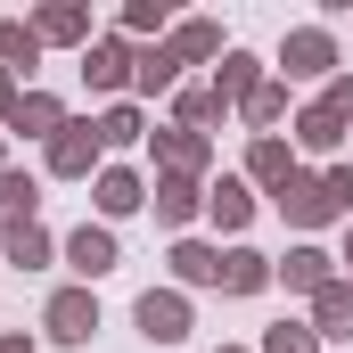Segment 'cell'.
<instances>
[{
	"label": "cell",
	"mask_w": 353,
	"mask_h": 353,
	"mask_svg": "<svg viewBox=\"0 0 353 353\" xmlns=\"http://www.w3.org/2000/svg\"><path fill=\"white\" fill-rule=\"evenodd\" d=\"M279 214L288 222H337V214H353V165H329V173H288V189H279Z\"/></svg>",
	"instance_id": "6da1fadb"
},
{
	"label": "cell",
	"mask_w": 353,
	"mask_h": 353,
	"mask_svg": "<svg viewBox=\"0 0 353 353\" xmlns=\"http://www.w3.org/2000/svg\"><path fill=\"white\" fill-rule=\"evenodd\" d=\"M132 321H140L148 345H181V337H189V296H181V288H148V296L132 304Z\"/></svg>",
	"instance_id": "7a4b0ae2"
},
{
	"label": "cell",
	"mask_w": 353,
	"mask_h": 353,
	"mask_svg": "<svg viewBox=\"0 0 353 353\" xmlns=\"http://www.w3.org/2000/svg\"><path fill=\"white\" fill-rule=\"evenodd\" d=\"M90 329H99V296L90 288H58L50 296V337L58 345H90Z\"/></svg>",
	"instance_id": "3957f363"
},
{
	"label": "cell",
	"mask_w": 353,
	"mask_h": 353,
	"mask_svg": "<svg viewBox=\"0 0 353 353\" xmlns=\"http://www.w3.org/2000/svg\"><path fill=\"white\" fill-rule=\"evenodd\" d=\"M66 263L83 271V279H107V271H115V230H107V222H83V230L66 239Z\"/></svg>",
	"instance_id": "277c9868"
},
{
	"label": "cell",
	"mask_w": 353,
	"mask_h": 353,
	"mask_svg": "<svg viewBox=\"0 0 353 353\" xmlns=\"http://www.w3.org/2000/svg\"><path fill=\"white\" fill-rule=\"evenodd\" d=\"M90 197H99V214L115 222V214H140V205H148V181L132 173V165H107V173H99V189H90Z\"/></svg>",
	"instance_id": "5b68a950"
},
{
	"label": "cell",
	"mask_w": 353,
	"mask_h": 353,
	"mask_svg": "<svg viewBox=\"0 0 353 353\" xmlns=\"http://www.w3.org/2000/svg\"><path fill=\"white\" fill-rule=\"evenodd\" d=\"M99 148H107V140H99V123H66V132L50 140V173H90V165H99Z\"/></svg>",
	"instance_id": "8992f818"
},
{
	"label": "cell",
	"mask_w": 353,
	"mask_h": 353,
	"mask_svg": "<svg viewBox=\"0 0 353 353\" xmlns=\"http://www.w3.org/2000/svg\"><path fill=\"white\" fill-rule=\"evenodd\" d=\"M312 337H353V279H329L312 296Z\"/></svg>",
	"instance_id": "52a82bcc"
},
{
	"label": "cell",
	"mask_w": 353,
	"mask_h": 353,
	"mask_svg": "<svg viewBox=\"0 0 353 353\" xmlns=\"http://www.w3.org/2000/svg\"><path fill=\"white\" fill-rule=\"evenodd\" d=\"M132 66H140V58H132L123 41H90V50H83V83H90V90H123Z\"/></svg>",
	"instance_id": "ba28073f"
},
{
	"label": "cell",
	"mask_w": 353,
	"mask_h": 353,
	"mask_svg": "<svg viewBox=\"0 0 353 353\" xmlns=\"http://www.w3.org/2000/svg\"><path fill=\"white\" fill-rule=\"evenodd\" d=\"M279 58H288V74H329V66H337V41H329L321 25H304V33H288Z\"/></svg>",
	"instance_id": "9c48e42d"
},
{
	"label": "cell",
	"mask_w": 353,
	"mask_h": 353,
	"mask_svg": "<svg viewBox=\"0 0 353 353\" xmlns=\"http://www.w3.org/2000/svg\"><path fill=\"white\" fill-rule=\"evenodd\" d=\"M205 214H214L222 230H247V214H255V189H247L239 173H222L214 189H205Z\"/></svg>",
	"instance_id": "30bf717a"
},
{
	"label": "cell",
	"mask_w": 353,
	"mask_h": 353,
	"mask_svg": "<svg viewBox=\"0 0 353 353\" xmlns=\"http://www.w3.org/2000/svg\"><path fill=\"white\" fill-rule=\"evenodd\" d=\"M197 205H205V189H197L189 173H165V181H157V222H165V230H181Z\"/></svg>",
	"instance_id": "8fae6325"
},
{
	"label": "cell",
	"mask_w": 353,
	"mask_h": 353,
	"mask_svg": "<svg viewBox=\"0 0 353 353\" xmlns=\"http://www.w3.org/2000/svg\"><path fill=\"white\" fill-rule=\"evenodd\" d=\"M337 140H345V115H337V107H329V99H321V107H304V115H296V148H312V157H329V148H337Z\"/></svg>",
	"instance_id": "7c38bea8"
},
{
	"label": "cell",
	"mask_w": 353,
	"mask_h": 353,
	"mask_svg": "<svg viewBox=\"0 0 353 353\" xmlns=\"http://www.w3.org/2000/svg\"><path fill=\"white\" fill-rule=\"evenodd\" d=\"M157 157H165V173H189V181H197V173H205V132H181V123L157 132Z\"/></svg>",
	"instance_id": "4fadbf2b"
},
{
	"label": "cell",
	"mask_w": 353,
	"mask_h": 353,
	"mask_svg": "<svg viewBox=\"0 0 353 353\" xmlns=\"http://www.w3.org/2000/svg\"><path fill=\"white\" fill-rule=\"evenodd\" d=\"M214 288H230V296H255V288H271V263L255 255V247H230L222 255V279Z\"/></svg>",
	"instance_id": "5bb4252c"
},
{
	"label": "cell",
	"mask_w": 353,
	"mask_h": 353,
	"mask_svg": "<svg viewBox=\"0 0 353 353\" xmlns=\"http://www.w3.org/2000/svg\"><path fill=\"white\" fill-rule=\"evenodd\" d=\"M8 132H41V140H58V132H66V107H58V99H41V90H25V99H17V115H8Z\"/></svg>",
	"instance_id": "9a60e30c"
},
{
	"label": "cell",
	"mask_w": 353,
	"mask_h": 353,
	"mask_svg": "<svg viewBox=\"0 0 353 353\" xmlns=\"http://www.w3.org/2000/svg\"><path fill=\"white\" fill-rule=\"evenodd\" d=\"M247 173L255 181H271V189H288V173H296V148H288V140H255V148H247Z\"/></svg>",
	"instance_id": "2e32d148"
},
{
	"label": "cell",
	"mask_w": 353,
	"mask_h": 353,
	"mask_svg": "<svg viewBox=\"0 0 353 353\" xmlns=\"http://www.w3.org/2000/svg\"><path fill=\"white\" fill-rule=\"evenodd\" d=\"M271 279H288V288H312V296H321V288H329L337 271H329V255H321V247H296V255L271 271Z\"/></svg>",
	"instance_id": "e0dca14e"
},
{
	"label": "cell",
	"mask_w": 353,
	"mask_h": 353,
	"mask_svg": "<svg viewBox=\"0 0 353 353\" xmlns=\"http://www.w3.org/2000/svg\"><path fill=\"white\" fill-rule=\"evenodd\" d=\"M33 205H41L33 173H0V222H8V230H17V222H33Z\"/></svg>",
	"instance_id": "ac0fdd59"
},
{
	"label": "cell",
	"mask_w": 353,
	"mask_h": 353,
	"mask_svg": "<svg viewBox=\"0 0 353 353\" xmlns=\"http://www.w3.org/2000/svg\"><path fill=\"white\" fill-rule=\"evenodd\" d=\"M173 271L189 279V288H214V279H222V255L197 247V239H181V247H173Z\"/></svg>",
	"instance_id": "d6986e66"
},
{
	"label": "cell",
	"mask_w": 353,
	"mask_h": 353,
	"mask_svg": "<svg viewBox=\"0 0 353 353\" xmlns=\"http://www.w3.org/2000/svg\"><path fill=\"white\" fill-rule=\"evenodd\" d=\"M33 58H41V33L8 17V25H0V74H17V66H33Z\"/></svg>",
	"instance_id": "ffe728a7"
},
{
	"label": "cell",
	"mask_w": 353,
	"mask_h": 353,
	"mask_svg": "<svg viewBox=\"0 0 353 353\" xmlns=\"http://www.w3.org/2000/svg\"><path fill=\"white\" fill-rule=\"evenodd\" d=\"M8 263H17V271H41V263H50V230H41V222H17V230H8Z\"/></svg>",
	"instance_id": "44dd1931"
},
{
	"label": "cell",
	"mask_w": 353,
	"mask_h": 353,
	"mask_svg": "<svg viewBox=\"0 0 353 353\" xmlns=\"http://www.w3.org/2000/svg\"><path fill=\"white\" fill-rule=\"evenodd\" d=\"M33 33H41V41H90V8H41Z\"/></svg>",
	"instance_id": "7402d4cb"
},
{
	"label": "cell",
	"mask_w": 353,
	"mask_h": 353,
	"mask_svg": "<svg viewBox=\"0 0 353 353\" xmlns=\"http://www.w3.org/2000/svg\"><path fill=\"white\" fill-rule=\"evenodd\" d=\"M214 90H222V99H255V90H263L255 58H247V50H230V58H222V74H214Z\"/></svg>",
	"instance_id": "603a6c76"
},
{
	"label": "cell",
	"mask_w": 353,
	"mask_h": 353,
	"mask_svg": "<svg viewBox=\"0 0 353 353\" xmlns=\"http://www.w3.org/2000/svg\"><path fill=\"white\" fill-rule=\"evenodd\" d=\"M214 50H222V25H205V17H189V25L173 33V58H181V66H189V58H214Z\"/></svg>",
	"instance_id": "cb8c5ba5"
},
{
	"label": "cell",
	"mask_w": 353,
	"mask_h": 353,
	"mask_svg": "<svg viewBox=\"0 0 353 353\" xmlns=\"http://www.w3.org/2000/svg\"><path fill=\"white\" fill-rule=\"evenodd\" d=\"M140 132H148V123H140V107H107V115H99V140H107V148H132Z\"/></svg>",
	"instance_id": "d4e9b609"
},
{
	"label": "cell",
	"mask_w": 353,
	"mask_h": 353,
	"mask_svg": "<svg viewBox=\"0 0 353 353\" xmlns=\"http://www.w3.org/2000/svg\"><path fill=\"white\" fill-rule=\"evenodd\" d=\"M173 74H181V58H173V50H140V66H132V83H140V90H165Z\"/></svg>",
	"instance_id": "484cf974"
},
{
	"label": "cell",
	"mask_w": 353,
	"mask_h": 353,
	"mask_svg": "<svg viewBox=\"0 0 353 353\" xmlns=\"http://www.w3.org/2000/svg\"><path fill=\"white\" fill-rule=\"evenodd\" d=\"M263 353H321V337H312L304 321H279V329L263 337Z\"/></svg>",
	"instance_id": "4316f807"
},
{
	"label": "cell",
	"mask_w": 353,
	"mask_h": 353,
	"mask_svg": "<svg viewBox=\"0 0 353 353\" xmlns=\"http://www.w3.org/2000/svg\"><path fill=\"white\" fill-rule=\"evenodd\" d=\"M279 115H288V90L279 83H263L255 99H247V123H279Z\"/></svg>",
	"instance_id": "83f0119b"
},
{
	"label": "cell",
	"mask_w": 353,
	"mask_h": 353,
	"mask_svg": "<svg viewBox=\"0 0 353 353\" xmlns=\"http://www.w3.org/2000/svg\"><path fill=\"white\" fill-rule=\"evenodd\" d=\"M123 25H132V33H148V25H165V8H157V0H132V8H123Z\"/></svg>",
	"instance_id": "f1b7e54d"
},
{
	"label": "cell",
	"mask_w": 353,
	"mask_h": 353,
	"mask_svg": "<svg viewBox=\"0 0 353 353\" xmlns=\"http://www.w3.org/2000/svg\"><path fill=\"white\" fill-rule=\"evenodd\" d=\"M329 107H337V115H353V74H337V83H329Z\"/></svg>",
	"instance_id": "f546056e"
},
{
	"label": "cell",
	"mask_w": 353,
	"mask_h": 353,
	"mask_svg": "<svg viewBox=\"0 0 353 353\" xmlns=\"http://www.w3.org/2000/svg\"><path fill=\"white\" fill-rule=\"evenodd\" d=\"M17 99H25V90H17V74H0V115H17Z\"/></svg>",
	"instance_id": "4dcf8cb0"
},
{
	"label": "cell",
	"mask_w": 353,
	"mask_h": 353,
	"mask_svg": "<svg viewBox=\"0 0 353 353\" xmlns=\"http://www.w3.org/2000/svg\"><path fill=\"white\" fill-rule=\"evenodd\" d=\"M0 353H33V337H0Z\"/></svg>",
	"instance_id": "1f68e13d"
},
{
	"label": "cell",
	"mask_w": 353,
	"mask_h": 353,
	"mask_svg": "<svg viewBox=\"0 0 353 353\" xmlns=\"http://www.w3.org/2000/svg\"><path fill=\"white\" fill-rule=\"evenodd\" d=\"M345 263H353V239H345Z\"/></svg>",
	"instance_id": "d6a6232c"
},
{
	"label": "cell",
	"mask_w": 353,
	"mask_h": 353,
	"mask_svg": "<svg viewBox=\"0 0 353 353\" xmlns=\"http://www.w3.org/2000/svg\"><path fill=\"white\" fill-rule=\"evenodd\" d=\"M222 353H239V345H222Z\"/></svg>",
	"instance_id": "836d02e7"
},
{
	"label": "cell",
	"mask_w": 353,
	"mask_h": 353,
	"mask_svg": "<svg viewBox=\"0 0 353 353\" xmlns=\"http://www.w3.org/2000/svg\"><path fill=\"white\" fill-rule=\"evenodd\" d=\"M0 173H8V165H0Z\"/></svg>",
	"instance_id": "e575fe53"
}]
</instances>
